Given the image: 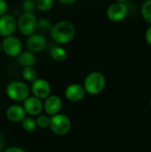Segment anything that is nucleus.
<instances>
[{
  "label": "nucleus",
  "instance_id": "1",
  "mask_svg": "<svg viewBox=\"0 0 151 152\" xmlns=\"http://www.w3.org/2000/svg\"><path fill=\"white\" fill-rule=\"evenodd\" d=\"M51 37L58 45H65L72 41L76 35L75 26L68 20H61L53 26Z\"/></svg>",
  "mask_w": 151,
  "mask_h": 152
},
{
  "label": "nucleus",
  "instance_id": "2",
  "mask_svg": "<svg viewBox=\"0 0 151 152\" xmlns=\"http://www.w3.org/2000/svg\"><path fill=\"white\" fill-rule=\"evenodd\" d=\"M85 93L91 95L100 94L106 86V78L99 71H93L86 76L83 85Z\"/></svg>",
  "mask_w": 151,
  "mask_h": 152
},
{
  "label": "nucleus",
  "instance_id": "3",
  "mask_svg": "<svg viewBox=\"0 0 151 152\" xmlns=\"http://www.w3.org/2000/svg\"><path fill=\"white\" fill-rule=\"evenodd\" d=\"M71 120L69 118L61 113L55 114L50 118L49 127L53 134L62 136L69 133L71 129Z\"/></svg>",
  "mask_w": 151,
  "mask_h": 152
},
{
  "label": "nucleus",
  "instance_id": "4",
  "mask_svg": "<svg viewBox=\"0 0 151 152\" xmlns=\"http://www.w3.org/2000/svg\"><path fill=\"white\" fill-rule=\"evenodd\" d=\"M7 96L15 102H23L29 96L28 86L21 81H12L6 86Z\"/></svg>",
  "mask_w": 151,
  "mask_h": 152
},
{
  "label": "nucleus",
  "instance_id": "5",
  "mask_svg": "<svg viewBox=\"0 0 151 152\" xmlns=\"http://www.w3.org/2000/svg\"><path fill=\"white\" fill-rule=\"evenodd\" d=\"M36 23L37 20L33 12H25L20 16L17 21V27L21 34L25 36H30L35 33L36 29Z\"/></svg>",
  "mask_w": 151,
  "mask_h": 152
},
{
  "label": "nucleus",
  "instance_id": "6",
  "mask_svg": "<svg viewBox=\"0 0 151 152\" xmlns=\"http://www.w3.org/2000/svg\"><path fill=\"white\" fill-rule=\"evenodd\" d=\"M2 50L9 57H17L22 50V44L20 40L15 36H8L4 38L1 43Z\"/></svg>",
  "mask_w": 151,
  "mask_h": 152
},
{
  "label": "nucleus",
  "instance_id": "7",
  "mask_svg": "<svg viewBox=\"0 0 151 152\" xmlns=\"http://www.w3.org/2000/svg\"><path fill=\"white\" fill-rule=\"evenodd\" d=\"M128 13V7L124 3H114L110 4L107 10L108 18L114 22H118L124 20Z\"/></svg>",
  "mask_w": 151,
  "mask_h": 152
},
{
  "label": "nucleus",
  "instance_id": "8",
  "mask_svg": "<svg viewBox=\"0 0 151 152\" xmlns=\"http://www.w3.org/2000/svg\"><path fill=\"white\" fill-rule=\"evenodd\" d=\"M31 91L35 97L44 100L51 94V86L49 82L44 78H36L32 82Z\"/></svg>",
  "mask_w": 151,
  "mask_h": 152
},
{
  "label": "nucleus",
  "instance_id": "9",
  "mask_svg": "<svg viewBox=\"0 0 151 152\" xmlns=\"http://www.w3.org/2000/svg\"><path fill=\"white\" fill-rule=\"evenodd\" d=\"M23 109L29 116H38L44 110V104L40 99L35 96H28L23 101Z\"/></svg>",
  "mask_w": 151,
  "mask_h": 152
},
{
  "label": "nucleus",
  "instance_id": "10",
  "mask_svg": "<svg viewBox=\"0 0 151 152\" xmlns=\"http://www.w3.org/2000/svg\"><path fill=\"white\" fill-rule=\"evenodd\" d=\"M17 28V21L12 15L4 14L0 17V36L5 37L13 35Z\"/></svg>",
  "mask_w": 151,
  "mask_h": 152
},
{
  "label": "nucleus",
  "instance_id": "11",
  "mask_svg": "<svg viewBox=\"0 0 151 152\" xmlns=\"http://www.w3.org/2000/svg\"><path fill=\"white\" fill-rule=\"evenodd\" d=\"M46 45V38L39 33H33L27 39V47L32 53L41 52Z\"/></svg>",
  "mask_w": 151,
  "mask_h": 152
},
{
  "label": "nucleus",
  "instance_id": "12",
  "mask_svg": "<svg viewBox=\"0 0 151 152\" xmlns=\"http://www.w3.org/2000/svg\"><path fill=\"white\" fill-rule=\"evenodd\" d=\"M85 94L84 86L79 84H71L65 89L66 98L73 102H80L85 96Z\"/></svg>",
  "mask_w": 151,
  "mask_h": 152
},
{
  "label": "nucleus",
  "instance_id": "13",
  "mask_svg": "<svg viewBox=\"0 0 151 152\" xmlns=\"http://www.w3.org/2000/svg\"><path fill=\"white\" fill-rule=\"evenodd\" d=\"M44 110L45 112L50 115L53 116L55 114L60 113L61 108H62V102L61 99L57 95H49L46 99H44Z\"/></svg>",
  "mask_w": 151,
  "mask_h": 152
},
{
  "label": "nucleus",
  "instance_id": "14",
  "mask_svg": "<svg viewBox=\"0 0 151 152\" xmlns=\"http://www.w3.org/2000/svg\"><path fill=\"white\" fill-rule=\"evenodd\" d=\"M26 112L23 109L22 106L18 105V104H14L10 106L7 110H6V118L8 120H10L11 122H14V123H19L21 122L23 120V118L26 117Z\"/></svg>",
  "mask_w": 151,
  "mask_h": 152
},
{
  "label": "nucleus",
  "instance_id": "15",
  "mask_svg": "<svg viewBox=\"0 0 151 152\" xmlns=\"http://www.w3.org/2000/svg\"><path fill=\"white\" fill-rule=\"evenodd\" d=\"M18 63L22 67H33L36 63V57L34 55V53L28 51V52H23L20 53L17 56Z\"/></svg>",
  "mask_w": 151,
  "mask_h": 152
},
{
  "label": "nucleus",
  "instance_id": "16",
  "mask_svg": "<svg viewBox=\"0 0 151 152\" xmlns=\"http://www.w3.org/2000/svg\"><path fill=\"white\" fill-rule=\"evenodd\" d=\"M51 56L54 61L58 62H62L67 59L68 53H67V51L63 47L55 46L51 50Z\"/></svg>",
  "mask_w": 151,
  "mask_h": 152
},
{
  "label": "nucleus",
  "instance_id": "17",
  "mask_svg": "<svg viewBox=\"0 0 151 152\" xmlns=\"http://www.w3.org/2000/svg\"><path fill=\"white\" fill-rule=\"evenodd\" d=\"M21 123V127L24 131L28 133L34 132L36 128V119L33 118L32 117H25L23 120L20 122Z\"/></svg>",
  "mask_w": 151,
  "mask_h": 152
},
{
  "label": "nucleus",
  "instance_id": "18",
  "mask_svg": "<svg viewBox=\"0 0 151 152\" xmlns=\"http://www.w3.org/2000/svg\"><path fill=\"white\" fill-rule=\"evenodd\" d=\"M22 77L28 82H33L37 78V72L34 67H25L22 69Z\"/></svg>",
  "mask_w": 151,
  "mask_h": 152
},
{
  "label": "nucleus",
  "instance_id": "19",
  "mask_svg": "<svg viewBox=\"0 0 151 152\" xmlns=\"http://www.w3.org/2000/svg\"><path fill=\"white\" fill-rule=\"evenodd\" d=\"M142 14L144 20L151 24V0H146L142 6Z\"/></svg>",
  "mask_w": 151,
  "mask_h": 152
},
{
  "label": "nucleus",
  "instance_id": "20",
  "mask_svg": "<svg viewBox=\"0 0 151 152\" xmlns=\"http://www.w3.org/2000/svg\"><path fill=\"white\" fill-rule=\"evenodd\" d=\"M36 6L42 12H47L52 9L53 5V0H36Z\"/></svg>",
  "mask_w": 151,
  "mask_h": 152
},
{
  "label": "nucleus",
  "instance_id": "21",
  "mask_svg": "<svg viewBox=\"0 0 151 152\" xmlns=\"http://www.w3.org/2000/svg\"><path fill=\"white\" fill-rule=\"evenodd\" d=\"M52 28H53L52 23L46 19H41L36 23V28L39 29L40 31H44V32L51 31Z\"/></svg>",
  "mask_w": 151,
  "mask_h": 152
},
{
  "label": "nucleus",
  "instance_id": "22",
  "mask_svg": "<svg viewBox=\"0 0 151 152\" xmlns=\"http://www.w3.org/2000/svg\"><path fill=\"white\" fill-rule=\"evenodd\" d=\"M36 126L40 128H46L49 127L50 118L46 115H38L36 119Z\"/></svg>",
  "mask_w": 151,
  "mask_h": 152
},
{
  "label": "nucleus",
  "instance_id": "23",
  "mask_svg": "<svg viewBox=\"0 0 151 152\" xmlns=\"http://www.w3.org/2000/svg\"><path fill=\"white\" fill-rule=\"evenodd\" d=\"M22 7L25 12H33V11L36 7V3L34 0H24L22 3Z\"/></svg>",
  "mask_w": 151,
  "mask_h": 152
},
{
  "label": "nucleus",
  "instance_id": "24",
  "mask_svg": "<svg viewBox=\"0 0 151 152\" xmlns=\"http://www.w3.org/2000/svg\"><path fill=\"white\" fill-rule=\"evenodd\" d=\"M8 10V4L5 0H0V17L6 14Z\"/></svg>",
  "mask_w": 151,
  "mask_h": 152
},
{
  "label": "nucleus",
  "instance_id": "25",
  "mask_svg": "<svg viewBox=\"0 0 151 152\" xmlns=\"http://www.w3.org/2000/svg\"><path fill=\"white\" fill-rule=\"evenodd\" d=\"M145 39L147 41V43L151 45V26L146 30V33H145Z\"/></svg>",
  "mask_w": 151,
  "mask_h": 152
},
{
  "label": "nucleus",
  "instance_id": "26",
  "mask_svg": "<svg viewBox=\"0 0 151 152\" xmlns=\"http://www.w3.org/2000/svg\"><path fill=\"white\" fill-rule=\"evenodd\" d=\"M4 152H26L24 150L19 147H10L7 150H5Z\"/></svg>",
  "mask_w": 151,
  "mask_h": 152
},
{
  "label": "nucleus",
  "instance_id": "27",
  "mask_svg": "<svg viewBox=\"0 0 151 152\" xmlns=\"http://www.w3.org/2000/svg\"><path fill=\"white\" fill-rule=\"evenodd\" d=\"M57 1L63 4H71L75 3L77 0H57Z\"/></svg>",
  "mask_w": 151,
  "mask_h": 152
},
{
  "label": "nucleus",
  "instance_id": "28",
  "mask_svg": "<svg viewBox=\"0 0 151 152\" xmlns=\"http://www.w3.org/2000/svg\"><path fill=\"white\" fill-rule=\"evenodd\" d=\"M125 0H117L118 3H124V4H125Z\"/></svg>",
  "mask_w": 151,
  "mask_h": 152
},
{
  "label": "nucleus",
  "instance_id": "29",
  "mask_svg": "<svg viewBox=\"0 0 151 152\" xmlns=\"http://www.w3.org/2000/svg\"><path fill=\"white\" fill-rule=\"evenodd\" d=\"M2 51V45H1V43H0V52Z\"/></svg>",
  "mask_w": 151,
  "mask_h": 152
},
{
  "label": "nucleus",
  "instance_id": "30",
  "mask_svg": "<svg viewBox=\"0 0 151 152\" xmlns=\"http://www.w3.org/2000/svg\"><path fill=\"white\" fill-rule=\"evenodd\" d=\"M150 108H151V100H150Z\"/></svg>",
  "mask_w": 151,
  "mask_h": 152
},
{
  "label": "nucleus",
  "instance_id": "31",
  "mask_svg": "<svg viewBox=\"0 0 151 152\" xmlns=\"http://www.w3.org/2000/svg\"><path fill=\"white\" fill-rule=\"evenodd\" d=\"M0 110H1V105H0Z\"/></svg>",
  "mask_w": 151,
  "mask_h": 152
}]
</instances>
